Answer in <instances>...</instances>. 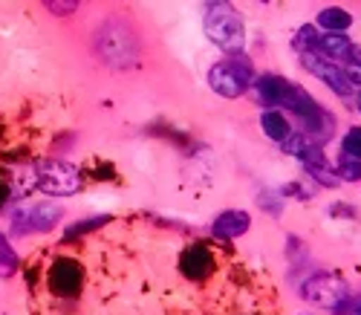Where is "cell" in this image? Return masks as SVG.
Instances as JSON below:
<instances>
[{
  "label": "cell",
  "instance_id": "9",
  "mask_svg": "<svg viewBox=\"0 0 361 315\" xmlns=\"http://www.w3.org/2000/svg\"><path fill=\"white\" fill-rule=\"evenodd\" d=\"M298 121H300V133L307 136V142L310 145H318V148H324V142H329L336 136V116L329 113V110H324L321 105H315V107H310L307 113H300L298 116Z\"/></svg>",
  "mask_w": 361,
  "mask_h": 315
},
{
  "label": "cell",
  "instance_id": "21",
  "mask_svg": "<svg viewBox=\"0 0 361 315\" xmlns=\"http://www.w3.org/2000/svg\"><path fill=\"white\" fill-rule=\"evenodd\" d=\"M47 9L55 12V15H70V12L78 9V4H58V0H55V4H47Z\"/></svg>",
  "mask_w": 361,
  "mask_h": 315
},
{
  "label": "cell",
  "instance_id": "1",
  "mask_svg": "<svg viewBox=\"0 0 361 315\" xmlns=\"http://www.w3.org/2000/svg\"><path fill=\"white\" fill-rule=\"evenodd\" d=\"M202 29L208 41L214 47H220L223 52H228L231 58H240L246 49V26L243 18L234 12V6L228 4H208L205 6V18H202Z\"/></svg>",
  "mask_w": 361,
  "mask_h": 315
},
{
  "label": "cell",
  "instance_id": "17",
  "mask_svg": "<svg viewBox=\"0 0 361 315\" xmlns=\"http://www.w3.org/2000/svg\"><path fill=\"white\" fill-rule=\"evenodd\" d=\"M20 269V258L6 240V234H0V278H12Z\"/></svg>",
  "mask_w": 361,
  "mask_h": 315
},
{
  "label": "cell",
  "instance_id": "13",
  "mask_svg": "<svg viewBox=\"0 0 361 315\" xmlns=\"http://www.w3.org/2000/svg\"><path fill=\"white\" fill-rule=\"evenodd\" d=\"M257 87V99L260 105L266 107H286V99H289V93H292V81L289 78H281V76H260L255 81Z\"/></svg>",
  "mask_w": 361,
  "mask_h": 315
},
{
  "label": "cell",
  "instance_id": "14",
  "mask_svg": "<svg viewBox=\"0 0 361 315\" xmlns=\"http://www.w3.org/2000/svg\"><path fill=\"white\" fill-rule=\"evenodd\" d=\"M350 49H353V41L347 38V35H338V32H318V41H315V47H312V52L315 55H321V58H329V61H344V58H350Z\"/></svg>",
  "mask_w": 361,
  "mask_h": 315
},
{
  "label": "cell",
  "instance_id": "20",
  "mask_svg": "<svg viewBox=\"0 0 361 315\" xmlns=\"http://www.w3.org/2000/svg\"><path fill=\"white\" fill-rule=\"evenodd\" d=\"M341 153L353 156V160H361V128H350L341 139Z\"/></svg>",
  "mask_w": 361,
  "mask_h": 315
},
{
  "label": "cell",
  "instance_id": "25",
  "mask_svg": "<svg viewBox=\"0 0 361 315\" xmlns=\"http://www.w3.org/2000/svg\"><path fill=\"white\" fill-rule=\"evenodd\" d=\"M358 113H361V102H358Z\"/></svg>",
  "mask_w": 361,
  "mask_h": 315
},
{
  "label": "cell",
  "instance_id": "3",
  "mask_svg": "<svg viewBox=\"0 0 361 315\" xmlns=\"http://www.w3.org/2000/svg\"><path fill=\"white\" fill-rule=\"evenodd\" d=\"M300 298L321 307V309H338L344 312L347 304H350V283L336 275V272H315L304 280V287H300Z\"/></svg>",
  "mask_w": 361,
  "mask_h": 315
},
{
  "label": "cell",
  "instance_id": "10",
  "mask_svg": "<svg viewBox=\"0 0 361 315\" xmlns=\"http://www.w3.org/2000/svg\"><path fill=\"white\" fill-rule=\"evenodd\" d=\"M298 160H300V165L307 168V174H310L318 185H324V188H338V185H341V179H338L336 168L326 162L324 148H318V145H307V148H304V153H300Z\"/></svg>",
  "mask_w": 361,
  "mask_h": 315
},
{
  "label": "cell",
  "instance_id": "15",
  "mask_svg": "<svg viewBox=\"0 0 361 315\" xmlns=\"http://www.w3.org/2000/svg\"><path fill=\"white\" fill-rule=\"evenodd\" d=\"M260 128H263V133L269 136V139H275V142H286L295 131H292V124H289V119L283 116V110H266L263 116H260Z\"/></svg>",
  "mask_w": 361,
  "mask_h": 315
},
{
  "label": "cell",
  "instance_id": "8",
  "mask_svg": "<svg viewBox=\"0 0 361 315\" xmlns=\"http://www.w3.org/2000/svg\"><path fill=\"white\" fill-rule=\"evenodd\" d=\"M49 290L58 298H75L81 290V263L75 258H55L49 266Z\"/></svg>",
  "mask_w": 361,
  "mask_h": 315
},
{
  "label": "cell",
  "instance_id": "23",
  "mask_svg": "<svg viewBox=\"0 0 361 315\" xmlns=\"http://www.w3.org/2000/svg\"><path fill=\"white\" fill-rule=\"evenodd\" d=\"M347 315H361V295H355V298H350V304H347V309H344Z\"/></svg>",
  "mask_w": 361,
  "mask_h": 315
},
{
  "label": "cell",
  "instance_id": "4",
  "mask_svg": "<svg viewBox=\"0 0 361 315\" xmlns=\"http://www.w3.org/2000/svg\"><path fill=\"white\" fill-rule=\"evenodd\" d=\"M81 171L64 160H47L35 168V188L47 197H70L81 191Z\"/></svg>",
  "mask_w": 361,
  "mask_h": 315
},
{
  "label": "cell",
  "instance_id": "19",
  "mask_svg": "<svg viewBox=\"0 0 361 315\" xmlns=\"http://www.w3.org/2000/svg\"><path fill=\"white\" fill-rule=\"evenodd\" d=\"M107 214H102V217H87L84 223H73L70 229H67V234H64V240H73V237H78V234H87V232H93V229H102L104 223H107Z\"/></svg>",
  "mask_w": 361,
  "mask_h": 315
},
{
  "label": "cell",
  "instance_id": "2",
  "mask_svg": "<svg viewBox=\"0 0 361 315\" xmlns=\"http://www.w3.org/2000/svg\"><path fill=\"white\" fill-rule=\"evenodd\" d=\"M255 81H257L255 67L249 64L243 55L217 61V64L208 70V87H212L217 96H223V99H240Z\"/></svg>",
  "mask_w": 361,
  "mask_h": 315
},
{
  "label": "cell",
  "instance_id": "18",
  "mask_svg": "<svg viewBox=\"0 0 361 315\" xmlns=\"http://www.w3.org/2000/svg\"><path fill=\"white\" fill-rule=\"evenodd\" d=\"M336 174L341 182H361V160H353V156H338L336 162Z\"/></svg>",
  "mask_w": 361,
  "mask_h": 315
},
{
  "label": "cell",
  "instance_id": "5",
  "mask_svg": "<svg viewBox=\"0 0 361 315\" xmlns=\"http://www.w3.org/2000/svg\"><path fill=\"white\" fill-rule=\"evenodd\" d=\"M96 44H99V49H102V55H104L107 64H116V67L133 64V58H136V52H139L136 38H133L118 20H110V23L102 26Z\"/></svg>",
  "mask_w": 361,
  "mask_h": 315
},
{
  "label": "cell",
  "instance_id": "7",
  "mask_svg": "<svg viewBox=\"0 0 361 315\" xmlns=\"http://www.w3.org/2000/svg\"><path fill=\"white\" fill-rule=\"evenodd\" d=\"M300 64H304L318 81H324L329 90L336 93V96H350V93H355L353 81L347 78V70L341 64H336V61L321 58L315 52H304V55H300Z\"/></svg>",
  "mask_w": 361,
  "mask_h": 315
},
{
  "label": "cell",
  "instance_id": "12",
  "mask_svg": "<svg viewBox=\"0 0 361 315\" xmlns=\"http://www.w3.org/2000/svg\"><path fill=\"white\" fill-rule=\"evenodd\" d=\"M252 226V217L249 211L243 208H228L223 214L214 217V223H212V234L220 237V240H237V237H243Z\"/></svg>",
  "mask_w": 361,
  "mask_h": 315
},
{
  "label": "cell",
  "instance_id": "6",
  "mask_svg": "<svg viewBox=\"0 0 361 315\" xmlns=\"http://www.w3.org/2000/svg\"><path fill=\"white\" fill-rule=\"evenodd\" d=\"M61 206L55 203H35L23 211H15L12 217V232L26 237V234H44V232H52L58 226V220H61Z\"/></svg>",
  "mask_w": 361,
  "mask_h": 315
},
{
  "label": "cell",
  "instance_id": "22",
  "mask_svg": "<svg viewBox=\"0 0 361 315\" xmlns=\"http://www.w3.org/2000/svg\"><path fill=\"white\" fill-rule=\"evenodd\" d=\"M6 200H9V177L0 171V206H6Z\"/></svg>",
  "mask_w": 361,
  "mask_h": 315
},
{
  "label": "cell",
  "instance_id": "11",
  "mask_svg": "<svg viewBox=\"0 0 361 315\" xmlns=\"http://www.w3.org/2000/svg\"><path fill=\"white\" fill-rule=\"evenodd\" d=\"M179 269H183V275L191 280H205L214 272V251L202 243H191L183 251V258H179Z\"/></svg>",
  "mask_w": 361,
  "mask_h": 315
},
{
  "label": "cell",
  "instance_id": "16",
  "mask_svg": "<svg viewBox=\"0 0 361 315\" xmlns=\"http://www.w3.org/2000/svg\"><path fill=\"white\" fill-rule=\"evenodd\" d=\"M318 26L324 29V32H338V35H344L347 29L353 26V15L344 12L341 6H326V9L318 12Z\"/></svg>",
  "mask_w": 361,
  "mask_h": 315
},
{
  "label": "cell",
  "instance_id": "24",
  "mask_svg": "<svg viewBox=\"0 0 361 315\" xmlns=\"http://www.w3.org/2000/svg\"><path fill=\"white\" fill-rule=\"evenodd\" d=\"M347 64H355V67H361V47H358V44H353V49H350V58H347Z\"/></svg>",
  "mask_w": 361,
  "mask_h": 315
}]
</instances>
